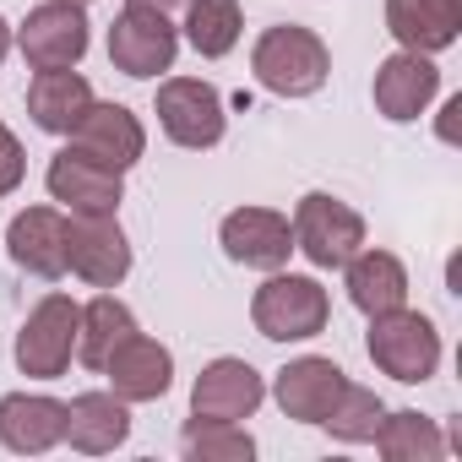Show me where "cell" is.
<instances>
[{
    "instance_id": "2",
    "label": "cell",
    "mask_w": 462,
    "mask_h": 462,
    "mask_svg": "<svg viewBox=\"0 0 462 462\" xmlns=\"http://www.w3.org/2000/svg\"><path fill=\"white\" fill-rule=\"evenodd\" d=\"M251 321L267 343H310L332 321V294L310 273H267V283L251 300Z\"/></svg>"
},
{
    "instance_id": "9",
    "label": "cell",
    "mask_w": 462,
    "mask_h": 462,
    "mask_svg": "<svg viewBox=\"0 0 462 462\" xmlns=\"http://www.w3.org/2000/svg\"><path fill=\"white\" fill-rule=\"evenodd\" d=\"M44 185H50V196L60 201V212H71V217L120 212V201H125V174L109 169V163H98V158H88V152H77L71 142L50 158Z\"/></svg>"
},
{
    "instance_id": "31",
    "label": "cell",
    "mask_w": 462,
    "mask_h": 462,
    "mask_svg": "<svg viewBox=\"0 0 462 462\" xmlns=\"http://www.w3.org/2000/svg\"><path fill=\"white\" fill-rule=\"evenodd\" d=\"M12 44H17V28H12L6 17H0V60H6V55H12Z\"/></svg>"
},
{
    "instance_id": "16",
    "label": "cell",
    "mask_w": 462,
    "mask_h": 462,
    "mask_svg": "<svg viewBox=\"0 0 462 462\" xmlns=\"http://www.w3.org/2000/svg\"><path fill=\"white\" fill-rule=\"evenodd\" d=\"M66 440V402L50 392H6L0 397V446L17 457H44Z\"/></svg>"
},
{
    "instance_id": "18",
    "label": "cell",
    "mask_w": 462,
    "mask_h": 462,
    "mask_svg": "<svg viewBox=\"0 0 462 462\" xmlns=\"http://www.w3.org/2000/svg\"><path fill=\"white\" fill-rule=\"evenodd\" d=\"M6 256L44 283L66 278V212L60 207H23L6 223Z\"/></svg>"
},
{
    "instance_id": "13",
    "label": "cell",
    "mask_w": 462,
    "mask_h": 462,
    "mask_svg": "<svg viewBox=\"0 0 462 462\" xmlns=\"http://www.w3.org/2000/svg\"><path fill=\"white\" fill-rule=\"evenodd\" d=\"M375 109H381V120H392V125H413L424 109H430V98L440 93V66H435V55H413V50H397V55H386L381 66H375Z\"/></svg>"
},
{
    "instance_id": "10",
    "label": "cell",
    "mask_w": 462,
    "mask_h": 462,
    "mask_svg": "<svg viewBox=\"0 0 462 462\" xmlns=\"http://www.w3.org/2000/svg\"><path fill=\"white\" fill-rule=\"evenodd\" d=\"M174 55H180V33H174L169 17L125 6L109 23V66L115 71H125L136 82H152V77L174 71Z\"/></svg>"
},
{
    "instance_id": "5",
    "label": "cell",
    "mask_w": 462,
    "mask_h": 462,
    "mask_svg": "<svg viewBox=\"0 0 462 462\" xmlns=\"http://www.w3.org/2000/svg\"><path fill=\"white\" fill-rule=\"evenodd\" d=\"M152 115L163 125V136L174 147H190V152H207L223 142L228 131V109H223V93L201 77H163L158 82V98H152Z\"/></svg>"
},
{
    "instance_id": "11",
    "label": "cell",
    "mask_w": 462,
    "mask_h": 462,
    "mask_svg": "<svg viewBox=\"0 0 462 462\" xmlns=\"http://www.w3.org/2000/svg\"><path fill=\"white\" fill-rule=\"evenodd\" d=\"M217 245L235 267H256V273H278L294 256V223L273 207H235L217 223Z\"/></svg>"
},
{
    "instance_id": "14",
    "label": "cell",
    "mask_w": 462,
    "mask_h": 462,
    "mask_svg": "<svg viewBox=\"0 0 462 462\" xmlns=\"http://www.w3.org/2000/svg\"><path fill=\"white\" fill-rule=\"evenodd\" d=\"M71 147L125 174V169L142 163V152H147V131H142V120H136L125 104H98V98H93V104L82 109V120L71 125Z\"/></svg>"
},
{
    "instance_id": "20",
    "label": "cell",
    "mask_w": 462,
    "mask_h": 462,
    "mask_svg": "<svg viewBox=\"0 0 462 462\" xmlns=\"http://www.w3.org/2000/svg\"><path fill=\"white\" fill-rule=\"evenodd\" d=\"M66 440L82 457H109L131 440V402L115 392H77L66 402Z\"/></svg>"
},
{
    "instance_id": "32",
    "label": "cell",
    "mask_w": 462,
    "mask_h": 462,
    "mask_svg": "<svg viewBox=\"0 0 462 462\" xmlns=\"http://www.w3.org/2000/svg\"><path fill=\"white\" fill-rule=\"evenodd\" d=\"M71 6H93V0H71Z\"/></svg>"
},
{
    "instance_id": "27",
    "label": "cell",
    "mask_w": 462,
    "mask_h": 462,
    "mask_svg": "<svg viewBox=\"0 0 462 462\" xmlns=\"http://www.w3.org/2000/svg\"><path fill=\"white\" fill-rule=\"evenodd\" d=\"M180 446L190 462H251L256 457V440L240 419H190Z\"/></svg>"
},
{
    "instance_id": "28",
    "label": "cell",
    "mask_w": 462,
    "mask_h": 462,
    "mask_svg": "<svg viewBox=\"0 0 462 462\" xmlns=\"http://www.w3.org/2000/svg\"><path fill=\"white\" fill-rule=\"evenodd\" d=\"M23 180H28V152H23L17 131H12L6 120H0V201H6Z\"/></svg>"
},
{
    "instance_id": "25",
    "label": "cell",
    "mask_w": 462,
    "mask_h": 462,
    "mask_svg": "<svg viewBox=\"0 0 462 462\" xmlns=\"http://www.w3.org/2000/svg\"><path fill=\"white\" fill-rule=\"evenodd\" d=\"M375 451L386 462H440L446 457V435H440L435 419H424L413 408H397V413L386 408V419L375 430Z\"/></svg>"
},
{
    "instance_id": "19",
    "label": "cell",
    "mask_w": 462,
    "mask_h": 462,
    "mask_svg": "<svg viewBox=\"0 0 462 462\" xmlns=\"http://www.w3.org/2000/svg\"><path fill=\"white\" fill-rule=\"evenodd\" d=\"M386 33L397 50L440 55L462 33V0H386Z\"/></svg>"
},
{
    "instance_id": "1",
    "label": "cell",
    "mask_w": 462,
    "mask_h": 462,
    "mask_svg": "<svg viewBox=\"0 0 462 462\" xmlns=\"http://www.w3.org/2000/svg\"><path fill=\"white\" fill-rule=\"evenodd\" d=\"M251 71L278 98H310L332 77V50L321 44V33L300 28V23H278L251 44Z\"/></svg>"
},
{
    "instance_id": "15",
    "label": "cell",
    "mask_w": 462,
    "mask_h": 462,
    "mask_svg": "<svg viewBox=\"0 0 462 462\" xmlns=\"http://www.w3.org/2000/svg\"><path fill=\"white\" fill-rule=\"evenodd\" d=\"M343 386H348L343 365H337V359H321V354L289 359V365L273 375V397H278L283 419H294V424H321Z\"/></svg>"
},
{
    "instance_id": "22",
    "label": "cell",
    "mask_w": 462,
    "mask_h": 462,
    "mask_svg": "<svg viewBox=\"0 0 462 462\" xmlns=\"http://www.w3.org/2000/svg\"><path fill=\"white\" fill-rule=\"evenodd\" d=\"M88 104H93V82H88L77 66L33 71V82H28V115H33V125L50 131V136H71V125L82 120Z\"/></svg>"
},
{
    "instance_id": "3",
    "label": "cell",
    "mask_w": 462,
    "mask_h": 462,
    "mask_svg": "<svg viewBox=\"0 0 462 462\" xmlns=\"http://www.w3.org/2000/svg\"><path fill=\"white\" fill-rule=\"evenodd\" d=\"M365 354L381 375L402 381V386H424L435 370H440V332L424 310H386V316H370V337H365Z\"/></svg>"
},
{
    "instance_id": "7",
    "label": "cell",
    "mask_w": 462,
    "mask_h": 462,
    "mask_svg": "<svg viewBox=\"0 0 462 462\" xmlns=\"http://www.w3.org/2000/svg\"><path fill=\"white\" fill-rule=\"evenodd\" d=\"M66 273L82 278L88 289H120L131 273V240L115 212L98 217H71L66 212Z\"/></svg>"
},
{
    "instance_id": "23",
    "label": "cell",
    "mask_w": 462,
    "mask_h": 462,
    "mask_svg": "<svg viewBox=\"0 0 462 462\" xmlns=\"http://www.w3.org/2000/svg\"><path fill=\"white\" fill-rule=\"evenodd\" d=\"M131 332H142L136 316H131V305L115 300L109 289H98V294L82 305V316H77V359H82L88 370H104V359H109Z\"/></svg>"
},
{
    "instance_id": "8",
    "label": "cell",
    "mask_w": 462,
    "mask_h": 462,
    "mask_svg": "<svg viewBox=\"0 0 462 462\" xmlns=\"http://www.w3.org/2000/svg\"><path fill=\"white\" fill-rule=\"evenodd\" d=\"M93 33H88V6L71 0H44L33 6L17 28V50L33 71H60V66H82Z\"/></svg>"
},
{
    "instance_id": "12",
    "label": "cell",
    "mask_w": 462,
    "mask_h": 462,
    "mask_svg": "<svg viewBox=\"0 0 462 462\" xmlns=\"http://www.w3.org/2000/svg\"><path fill=\"white\" fill-rule=\"evenodd\" d=\"M267 397V381L251 359L223 354L212 365H201V375L190 381V419H251Z\"/></svg>"
},
{
    "instance_id": "21",
    "label": "cell",
    "mask_w": 462,
    "mask_h": 462,
    "mask_svg": "<svg viewBox=\"0 0 462 462\" xmlns=\"http://www.w3.org/2000/svg\"><path fill=\"white\" fill-rule=\"evenodd\" d=\"M343 289H348V305L359 316H386L397 305H408V267L392 256V251H354L348 267H343Z\"/></svg>"
},
{
    "instance_id": "24",
    "label": "cell",
    "mask_w": 462,
    "mask_h": 462,
    "mask_svg": "<svg viewBox=\"0 0 462 462\" xmlns=\"http://www.w3.org/2000/svg\"><path fill=\"white\" fill-rule=\"evenodd\" d=\"M240 33H245L240 0H190V6H185V44H190L201 60L235 55Z\"/></svg>"
},
{
    "instance_id": "26",
    "label": "cell",
    "mask_w": 462,
    "mask_h": 462,
    "mask_svg": "<svg viewBox=\"0 0 462 462\" xmlns=\"http://www.w3.org/2000/svg\"><path fill=\"white\" fill-rule=\"evenodd\" d=\"M381 419H386V402H381V392H370V386L348 381V386L337 392V402L327 408L321 430H327L332 440H343V446H365V440H375Z\"/></svg>"
},
{
    "instance_id": "17",
    "label": "cell",
    "mask_w": 462,
    "mask_h": 462,
    "mask_svg": "<svg viewBox=\"0 0 462 462\" xmlns=\"http://www.w3.org/2000/svg\"><path fill=\"white\" fill-rule=\"evenodd\" d=\"M104 375H109V392L120 402H158L169 386H174V354L147 337V332H131L109 359H104Z\"/></svg>"
},
{
    "instance_id": "4",
    "label": "cell",
    "mask_w": 462,
    "mask_h": 462,
    "mask_svg": "<svg viewBox=\"0 0 462 462\" xmlns=\"http://www.w3.org/2000/svg\"><path fill=\"white\" fill-rule=\"evenodd\" d=\"M289 223H294V251H300L310 267H321V273H343V267H348V256L370 245L365 217H359L348 201L327 196V190L300 196V207H294V217H289Z\"/></svg>"
},
{
    "instance_id": "6",
    "label": "cell",
    "mask_w": 462,
    "mask_h": 462,
    "mask_svg": "<svg viewBox=\"0 0 462 462\" xmlns=\"http://www.w3.org/2000/svg\"><path fill=\"white\" fill-rule=\"evenodd\" d=\"M77 316H82V305L71 300V294H44L33 310H28V321H23V332H17V370L28 375V381H60L66 370H71V354H77Z\"/></svg>"
},
{
    "instance_id": "29",
    "label": "cell",
    "mask_w": 462,
    "mask_h": 462,
    "mask_svg": "<svg viewBox=\"0 0 462 462\" xmlns=\"http://www.w3.org/2000/svg\"><path fill=\"white\" fill-rule=\"evenodd\" d=\"M125 6H136V12H158V17H185V6H190V0H125Z\"/></svg>"
},
{
    "instance_id": "30",
    "label": "cell",
    "mask_w": 462,
    "mask_h": 462,
    "mask_svg": "<svg viewBox=\"0 0 462 462\" xmlns=\"http://www.w3.org/2000/svg\"><path fill=\"white\" fill-rule=\"evenodd\" d=\"M446 120H440V136L446 142H457V115H462V98H446V109H440Z\"/></svg>"
}]
</instances>
